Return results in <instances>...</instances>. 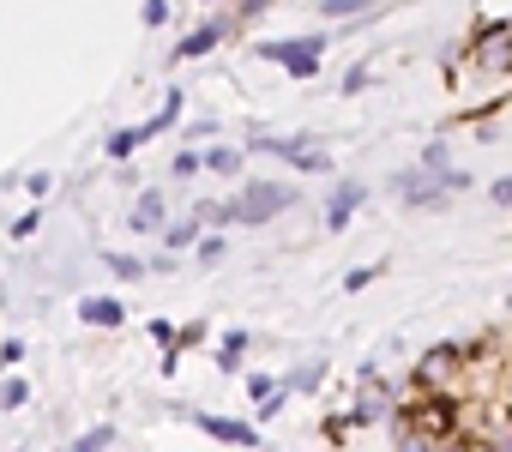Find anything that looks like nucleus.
<instances>
[{
	"label": "nucleus",
	"mask_w": 512,
	"mask_h": 452,
	"mask_svg": "<svg viewBox=\"0 0 512 452\" xmlns=\"http://www.w3.org/2000/svg\"><path fill=\"white\" fill-rule=\"evenodd\" d=\"M458 368H464V350H458V344H434V350L416 362V380H422V392H446Z\"/></svg>",
	"instance_id": "nucleus-4"
},
{
	"label": "nucleus",
	"mask_w": 512,
	"mask_h": 452,
	"mask_svg": "<svg viewBox=\"0 0 512 452\" xmlns=\"http://www.w3.org/2000/svg\"><path fill=\"white\" fill-rule=\"evenodd\" d=\"M103 266H109L115 278H145V260H139V254H103Z\"/></svg>",
	"instance_id": "nucleus-14"
},
{
	"label": "nucleus",
	"mask_w": 512,
	"mask_h": 452,
	"mask_svg": "<svg viewBox=\"0 0 512 452\" xmlns=\"http://www.w3.org/2000/svg\"><path fill=\"white\" fill-rule=\"evenodd\" d=\"M506 308H512V302H506Z\"/></svg>",
	"instance_id": "nucleus-29"
},
{
	"label": "nucleus",
	"mask_w": 512,
	"mask_h": 452,
	"mask_svg": "<svg viewBox=\"0 0 512 452\" xmlns=\"http://www.w3.org/2000/svg\"><path fill=\"white\" fill-rule=\"evenodd\" d=\"M494 199H500V205L512 211V175H500V181H494Z\"/></svg>",
	"instance_id": "nucleus-24"
},
{
	"label": "nucleus",
	"mask_w": 512,
	"mask_h": 452,
	"mask_svg": "<svg viewBox=\"0 0 512 452\" xmlns=\"http://www.w3.org/2000/svg\"><path fill=\"white\" fill-rule=\"evenodd\" d=\"M241 356H247V332H229V338H223V350H217L223 374H235V368H241Z\"/></svg>",
	"instance_id": "nucleus-13"
},
{
	"label": "nucleus",
	"mask_w": 512,
	"mask_h": 452,
	"mask_svg": "<svg viewBox=\"0 0 512 452\" xmlns=\"http://www.w3.org/2000/svg\"><path fill=\"white\" fill-rule=\"evenodd\" d=\"M296 205V187H278V181H247L235 199H223V223H272L278 211Z\"/></svg>",
	"instance_id": "nucleus-1"
},
{
	"label": "nucleus",
	"mask_w": 512,
	"mask_h": 452,
	"mask_svg": "<svg viewBox=\"0 0 512 452\" xmlns=\"http://www.w3.org/2000/svg\"><path fill=\"white\" fill-rule=\"evenodd\" d=\"M163 211H169L163 193H139L133 199V230H163Z\"/></svg>",
	"instance_id": "nucleus-10"
},
{
	"label": "nucleus",
	"mask_w": 512,
	"mask_h": 452,
	"mask_svg": "<svg viewBox=\"0 0 512 452\" xmlns=\"http://www.w3.org/2000/svg\"><path fill=\"white\" fill-rule=\"evenodd\" d=\"M217 37H223V25H205V31H193V37H181V43L169 49V61H193V55H205V49H217Z\"/></svg>",
	"instance_id": "nucleus-9"
},
{
	"label": "nucleus",
	"mask_w": 512,
	"mask_h": 452,
	"mask_svg": "<svg viewBox=\"0 0 512 452\" xmlns=\"http://www.w3.org/2000/svg\"><path fill=\"white\" fill-rule=\"evenodd\" d=\"M434 452H476V446H470V440L458 434V440H434Z\"/></svg>",
	"instance_id": "nucleus-25"
},
{
	"label": "nucleus",
	"mask_w": 512,
	"mask_h": 452,
	"mask_svg": "<svg viewBox=\"0 0 512 452\" xmlns=\"http://www.w3.org/2000/svg\"><path fill=\"white\" fill-rule=\"evenodd\" d=\"M145 145V133L139 127H121V133H109V157H127V151H139Z\"/></svg>",
	"instance_id": "nucleus-15"
},
{
	"label": "nucleus",
	"mask_w": 512,
	"mask_h": 452,
	"mask_svg": "<svg viewBox=\"0 0 512 452\" xmlns=\"http://www.w3.org/2000/svg\"><path fill=\"white\" fill-rule=\"evenodd\" d=\"M272 0H241V19H253V13H266Z\"/></svg>",
	"instance_id": "nucleus-27"
},
{
	"label": "nucleus",
	"mask_w": 512,
	"mask_h": 452,
	"mask_svg": "<svg viewBox=\"0 0 512 452\" xmlns=\"http://www.w3.org/2000/svg\"><path fill=\"white\" fill-rule=\"evenodd\" d=\"M199 169H205L199 151H175V175H199Z\"/></svg>",
	"instance_id": "nucleus-20"
},
{
	"label": "nucleus",
	"mask_w": 512,
	"mask_h": 452,
	"mask_svg": "<svg viewBox=\"0 0 512 452\" xmlns=\"http://www.w3.org/2000/svg\"><path fill=\"white\" fill-rule=\"evenodd\" d=\"M169 19V0H145V25H163Z\"/></svg>",
	"instance_id": "nucleus-23"
},
{
	"label": "nucleus",
	"mask_w": 512,
	"mask_h": 452,
	"mask_svg": "<svg viewBox=\"0 0 512 452\" xmlns=\"http://www.w3.org/2000/svg\"><path fill=\"white\" fill-rule=\"evenodd\" d=\"M193 422H199L211 440H229V446H260V428H253V422H229V416H211V410H193Z\"/></svg>",
	"instance_id": "nucleus-7"
},
{
	"label": "nucleus",
	"mask_w": 512,
	"mask_h": 452,
	"mask_svg": "<svg viewBox=\"0 0 512 452\" xmlns=\"http://www.w3.org/2000/svg\"><path fill=\"white\" fill-rule=\"evenodd\" d=\"M476 452H512V434H494V440H482Z\"/></svg>",
	"instance_id": "nucleus-26"
},
{
	"label": "nucleus",
	"mask_w": 512,
	"mask_h": 452,
	"mask_svg": "<svg viewBox=\"0 0 512 452\" xmlns=\"http://www.w3.org/2000/svg\"><path fill=\"white\" fill-rule=\"evenodd\" d=\"M205 169H211V175H235V169H241V151H235V145H211V151H205Z\"/></svg>",
	"instance_id": "nucleus-12"
},
{
	"label": "nucleus",
	"mask_w": 512,
	"mask_h": 452,
	"mask_svg": "<svg viewBox=\"0 0 512 452\" xmlns=\"http://www.w3.org/2000/svg\"><path fill=\"white\" fill-rule=\"evenodd\" d=\"M368 284H374V266H356V272L344 278V290H368Z\"/></svg>",
	"instance_id": "nucleus-22"
},
{
	"label": "nucleus",
	"mask_w": 512,
	"mask_h": 452,
	"mask_svg": "<svg viewBox=\"0 0 512 452\" xmlns=\"http://www.w3.org/2000/svg\"><path fill=\"white\" fill-rule=\"evenodd\" d=\"M260 55L266 61H278L284 73H296V79H314L320 73V55H326V37H302V43H260Z\"/></svg>",
	"instance_id": "nucleus-2"
},
{
	"label": "nucleus",
	"mask_w": 512,
	"mask_h": 452,
	"mask_svg": "<svg viewBox=\"0 0 512 452\" xmlns=\"http://www.w3.org/2000/svg\"><path fill=\"white\" fill-rule=\"evenodd\" d=\"M247 392H253V398H260V404H266V398H278L284 386H272V374H247Z\"/></svg>",
	"instance_id": "nucleus-19"
},
{
	"label": "nucleus",
	"mask_w": 512,
	"mask_h": 452,
	"mask_svg": "<svg viewBox=\"0 0 512 452\" xmlns=\"http://www.w3.org/2000/svg\"><path fill=\"white\" fill-rule=\"evenodd\" d=\"M25 398H31V386H25V380H0V404H7V410H19Z\"/></svg>",
	"instance_id": "nucleus-18"
},
{
	"label": "nucleus",
	"mask_w": 512,
	"mask_h": 452,
	"mask_svg": "<svg viewBox=\"0 0 512 452\" xmlns=\"http://www.w3.org/2000/svg\"><path fill=\"white\" fill-rule=\"evenodd\" d=\"M314 386H320V368H296L290 374V392H314Z\"/></svg>",
	"instance_id": "nucleus-21"
},
{
	"label": "nucleus",
	"mask_w": 512,
	"mask_h": 452,
	"mask_svg": "<svg viewBox=\"0 0 512 452\" xmlns=\"http://www.w3.org/2000/svg\"><path fill=\"white\" fill-rule=\"evenodd\" d=\"M109 440H115V428H91L85 440H73L67 452H109Z\"/></svg>",
	"instance_id": "nucleus-17"
},
{
	"label": "nucleus",
	"mask_w": 512,
	"mask_h": 452,
	"mask_svg": "<svg viewBox=\"0 0 512 452\" xmlns=\"http://www.w3.org/2000/svg\"><path fill=\"white\" fill-rule=\"evenodd\" d=\"M79 320H85V326H121L127 314H121L115 296H85V302H79Z\"/></svg>",
	"instance_id": "nucleus-8"
},
{
	"label": "nucleus",
	"mask_w": 512,
	"mask_h": 452,
	"mask_svg": "<svg viewBox=\"0 0 512 452\" xmlns=\"http://www.w3.org/2000/svg\"><path fill=\"white\" fill-rule=\"evenodd\" d=\"M470 55H476V67H488V73H506V67H512V25H494V31H482Z\"/></svg>",
	"instance_id": "nucleus-5"
},
{
	"label": "nucleus",
	"mask_w": 512,
	"mask_h": 452,
	"mask_svg": "<svg viewBox=\"0 0 512 452\" xmlns=\"http://www.w3.org/2000/svg\"><path fill=\"white\" fill-rule=\"evenodd\" d=\"M368 199V187L362 181H338L332 187V199H326V230H350V217H356V205Z\"/></svg>",
	"instance_id": "nucleus-6"
},
{
	"label": "nucleus",
	"mask_w": 512,
	"mask_h": 452,
	"mask_svg": "<svg viewBox=\"0 0 512 452\" xmlns=\"http://www.w3.org/2000/svg\"><path fill=\"white\" fill-rule=\"evenodd\" d=\"M506 416H512V374H506Z\"/></svg>",
	"instance_id": "nucleus-28"
},
{
	"label": "nucleus",
	"mask_w": 512,
	"mask_h": 452,
	"mask_svg": "<svg viewBox=\"0 0 512 452\" xmlns=\"http://www.w3.org/2000/svg\"><path fill=\"white\" fill-rule=\"evenodd\" d=\"M253 151L290 157V163H296V169H308V175H320V169H326V151H320L314 139H290V133H253Z\"/></svg>",
	"instance_id": "nucleus-3"
},
{
	"label": "nucleus",
	"mask_w": 512,
	"mask_h": 452,
	"mask_svg": "<svg viewBox=\"0 0 512 452\" xmlns=\"http://www.w3.org/2000/svg\"><path fill=\"white\" fill-rule=\"evenodd\" d=\"M163 242L181 254V248H193L199 242V217H181V223H163Z\"/></svg>",
	"instance_id": "nucleus-11"
},
{
	"label": "nucleus",
	"mask_w": 512,
	"mask_h": 452,
	"mask_svg": "<svg viewBox=\"0 0 512 452\" xmlns=\"http://www.w3.org/2000/svg\"><path fill=\"white\" fill-rule=\"evenodd\" d=\"M374 0H320V13L326 19H350V13H368Z\"/></svg>",
	"instance_id": "nucleus-16"
}]
</instances>
